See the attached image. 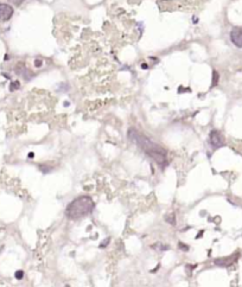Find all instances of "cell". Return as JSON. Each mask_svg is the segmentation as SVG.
Masks as SVG:
<instances>
[{"label":"cell","instance_id":"obj_8","mask_svg":"<svg viewBox=\"0 0 242 287\" xmlns=\"http://www.w3.org/2000/svg\"><path fill=\"white\" fill-rule=\"evenodd\" d=\"M11 2H13L14 5H17V6H19L22 2H24V0H10Z\"/></svg>","mask_w":242,"mask_h":287},{"label":"cell","instance_id":"obj_9","mask_svg":"<svg viewBox=\"0 0 242 287\" xmlns=\"http://www.w3.org/2000/svg\"><path fill=\"white\" fill-rule=\"evenodd\" d=\"M16 278H18V279H22V278H23V272H22V271L17 272V273H16Z\"/></svg>","mask_w":242,"mask_h":287},{"label":"cell","instance_id":"obj_11","mask_svg":"<svg viewBox=\"0 0 242 287\" xmlns=\"http://www.w3.org/2000/svg\"><path fill=\"white\" fill-rule=\"evenodd\" d=\"M35 65L37 66V68H39V66L42 65V61H40V60H36V61H35Z\"/></svg>","mask_w":242,"mask_h":287},{"label":"cell","instance_id":"obj_4","mask_svg":"<svg viewBox=\"0 0 242 287\" xmlns=\"http://www.w3.org/2000/svg\"><path fill=\"white\" fill-rule=\"evenodd\" d=\"M13 16V7L8 4H2L0 2V20L7 22L11 19Z\"/></svg>","mask_w":242,"mask_h":287},{"label":"cell","instance_id":"obj_1","mask_svg":"<svg viewBox=\"0 0 242 287\" xmlns=\"http://www.w3.org/2000/svg\"><path fill=\"white\" fill-rule=\"evenodd\" d=\"M128 138L137 146H139L148 157H151L154 160L158 165L164 167L168 164L166 151L163 147H160L159 145H157L156 142H153L152 140H150L148 138H146L145 135L140 134L136 129H130L128 130Z\"/></svg>","mask_w":242,"mask_h":287},{"label":"cell","instance_id":"obj_12","mask_svg":"<svg viewBox=\"0 0 242 287\" xmlns=\"http://www.w3.org/2000/svg\"><path fill=\"white\" fill-rule=\"evenodd\" d=\"M142 68H144V69H147V64L144 63V64H142Z\"/></svg>","mask_w":242,"mask_h":287},{"label":"cell","instance_id":"obj_5","mask_svg":"<svg viewBox=\"0 0 242 287\" xmlns=\"http://www.w3.org/2000/svg\"><path fill=\"white\" fill-rule=\"evenodd\" d=\"M230 39L234 45L242 48V28H234L230 31Z\"/></svg>","mask_w":242,"mask_h":287},{"label":"cell","instance_id":"obj_6","mask_svg":"<svg viewBox=\"0 0 242 287\" xmlns=\"http://www.w3.org/2000/svg\"><path fill=\"white\" fill-rule=\"evenodd\" d=\"M16 72L19 74V75H22L24 78H28V80L32 76V74H31V72L28 70V68H25L23 64H18V66L16 68Z\"/></svg>","mask_w":242,"mask_h":287},{"label":"cell","instance_id":"obj_10","mask_svg":"<svg viewBox=\"0 0 242 287\" xmlns=\"http://www.w3.org/2000/svg\"><path fill=\"white\" fill-rule=\"evenodd\" d=\"M12 86H13V87H11V89H16V88H18V87H19V82H13V83H12Z\"/></svg>","mask_w":242,"mask_h":287},{"label":"cell","instance_id":"obj_2","mask_svg":"<svg viewBox=\"0 0 242 287\" xmlns=\"http://www.w3.org/2000/svg\"><path fill=\"white\" fill-rule=\"evenodd\" d=\"M94 202L89 196H81L70 202L66 209V216L70 220H80L94 210Z\"/></svg>","mask_w":242,"mask_h":287},{"label":"cell","instance_id":"obj_3","mask_svg":"<svg viewBox=\"0 0 242 287\" xmlns=\"http://www.w3.org/2000/svg\"><path fill=\"white\" fill-rule=\"evenodd\" d=\"M210 144L214 148H220L224 145V139L218 130H211L210 133Z\"/></svg>","mask_w":242,"mask_h":287},{"label":"cell","instance_id":"obj_7","mask_svg":"<svg viewBox=\"0 0 242 287\" xmlns=\"http://www.w3.org/2000/svg\"><path fill=\"white\" fill-rule=\"evenodd\" d=\"M217 81H218V74H217L216 71H214V81H212V86H215V84L217 83Z\"/></svg>","mask_w":242,"mask_h":287}]
</instances>
